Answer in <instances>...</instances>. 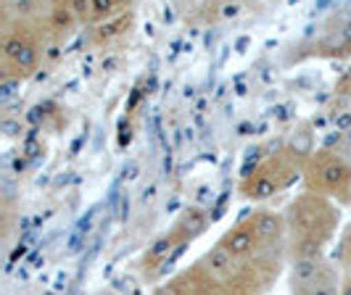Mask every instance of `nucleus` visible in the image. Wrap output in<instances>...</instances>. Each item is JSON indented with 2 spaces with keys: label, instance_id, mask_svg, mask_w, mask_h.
<instances>
[{
  "label": "nucleus",
  "instance_id": "7ed1b4c3",
  "mask_svg": "<svg viewBox=\"0 0 351 295\" xmlns=\"http://www.w3.org/2000/svg\"><path fill=\"white\" fill-rule=\"evenodd\" d=\"M40 18L5 21L3 24V35H0V82H3L5 90H14V85H21L24 79L35 77L40 64H43V53L51 42H48V35H45Z\"/></svg>",
  "mask_w": 351,
  "mask_h": 295
},
{
  "label": "nucleus",
  "instance_id": "9d476101",
  "mask_svg": "<svg viewBox=\"0 0 351 295\" xmlns=\"http://www.w3.org/2000/svg\"><path fill=\"white\" fill-rule=\"evenodd\" d=\"M206 229H209V211L201 209V206H188V209L180 211L175 225L169 227L164 235L169 238V243L175 245V248H188Z\"/></svg>",
  "mask_w": 351,
  "mask_h": 295
},
{
  "label": "nucleus",
  "instance_id": "dca6fc26",
  "mask_svg": "<svg viewBox=\"0 0 351 295\" xmlns=\"http://www.w3.org/2000/svg\"><path fill=\"white\" fill-rule=\"evenodd\" d=\"M293 295H341V269H338V264L333 261L309 287H304Z\"/></svg>",
  "mask_w": 351,
  "mask_h": 295
},
{
  "label": "nucleus",
  "instance_id": "1a4fd4ad",
  "mask_svg": "<svg viewBox=\"0 0 351 295\" xmlns=\"http://www.w3.org/2000/svg\"><path fill=\"white\" fill-rule=\"evenodd\" d=\"M217 245H222L228 253L238 256V259H254V256H267L262 251V240L256 235V227L251 222V216H243L241 222H235L232 227H228Z\"/></svg>",
  "mask_w": 351,
  "mask_h": 295
},
{
  "label": "nucleus",
  "instance_id": "aec40b11",
  "mask_svg": "<svg viewBox=\"0 0 351 295\" xmlns=\"http://www.w3.org/2000/svg\"><path fill=\"white\" fill-rule=\"evenodd\" d=\"M341 295H351V274H341Z\"/></svg>",
  "mask_w": 351,
  "mask_h": 295
},
{
  "label": "nucleus",
  "instance_id": "6ab92c4d",
  "mask_svg": "<svg viewBox=\"0 0 351 295\" xmlns=\"http://www.w3.org/2000/svg\"><path fill=\"white\" fill-rule=\"evenodd\" d=\"M325 145H328V148H335V151H341V153H346V156H351V124L343 129V132H335Z\"/></svg>",
  "mask_w": 351,
  "mask_h": 295
},
{
  "label": "nucleus",
  "instance_id": "ddd939ff",
  "mask_svg": "<svg viewBox=\"0 0 351 295\" xmlns=\"http://www.w3.org/2000/svg\"><path fill=\"white\" fill-rule=\"evenodd\" d=\"M333 264L330 256H319V259H296L288 261L285 266V279H288V293H299L304 287H309L328 266Z\"/></svg>",
  "mask_w": 351,
  "mask_h": 295
},
{
  "label": "nucleus",
  "instance_id": "2eb2a0df",
  "mask_svg": "<svg viewBox=\"0 0 351 295\" xmlns=\"http://www.w3.org/2000/svg\"><path fill=\"white\" fill-rule=\"evenodd\" d=\"M130 29H132V11L119 18H114V21H106L101 27H90V29H85V35H88L90 45L98 48V45H111L114 40L124 37Z\"/></svg>",
  "mask_w": 351,
  "mask_h": 295
},
{
  "label": "nucleus",
  "instance_id": "f257e3e1",
  "mask_svg": "<svg viewBox=\"0 0 351 295\" xmlns=\"http://www.w3.org/2000/svg\"><path fill=\"white\" fill-rule=\"evenodd\" d=\"M282 211L288 219V261L328 256V248L335 243L341 227V206L322 195L301 190Z\"/></svg>",
  "mask_w": 351,
  "mask_h": 295
},
{
  "label": "nucleus",
  "instance_id": "0eeeda50",
  "mask_svg": "<svg viewBox=\"0 0 351 295\" xmlns=\"http://www.w3.org/2000/svg\"><path fill=\"white\" fill-rule=\"evenodd\" d=\"M251 222L256 227V235L262 240V251L267 256H285V245H288V219H285V211L275 209H254L251 214Z\"/></svg>",
  "mask_w": 351,
  "mask_h": 295
},
{
  "label": "nucleus",
  "instance_id": "423d86ee",
  "mask_svg": "<svg viewBox=\"0 0 351 295\" xmlns=\"http://www.w3.org/2000/svg\"><path fill=\"white\" fill-rule=\"evenodd\" d=\"M296 61L325 58V61H346L351 58V8H343L322 21L315 37L304 40L291 53Z\"/></svg>",
  "mask_w": 351,
  "mask_h": 295
},
{
  "label": "nucleus",
  "instance_id": "6e6552de",
  "mask_svg": "<svg viewBox=\"0 0 351 295\" xmlns=\"http://www.w3.org/2000/svg\"><path fill=\"white\" fill-rule=\"evenodd\" d=\"M154 295H225V290L193 261L191 266L180 269L167 282H161Z\"/></svg>",
  "mask_w": 351,
  "mask_h": 295
},
{
  "label": "nucleus",
  "instance_id": "9b49d317",
  "mask_svg": "<svg viewBox=\"0 0 351 295\" xmlns=\"http://www.w3.org/2000/svg\"><path fill=\"white\" fill-rule=\"evenodd\" d=\"M40 24H43L51 45H64L82 27L77 14H74V8H71V3H51L48 11L40 18Z\"/></svg>",
  "mask_w": 351,
  "mask_h": 295
},
{
  "label": "nucleus",
  "instance_id": "412c9836",
  "mask_svg": "<svg viewBox=\"0 0 351 295\" xmlns=\"http://www.w3.org/2000/svg\"><path fill=\"white\" fill-rule=\"evenodd\" d=\"M95 295H117L114 290H101V293H95Z\"/></svg>",
  "mask_w": 351,
  "mask_h": 295
},
{
  "label": "nucleus",
  "instance_id": "39448f33",
  "mask_svg": "<svg viewBox=\"0 0 351 295\" xmlns=\"http://www.w3.org/2000/svg\"><path fill=\"white\" fill-rule=\"evenodd\" d=\"M301 188L333 201L341 209H351V156L319 145L309 164L304 166Z\"/></svg>",
  "mask_w": 351,
  "mask_h": 295
},
{
  "label": "nucleus",
  "instance_id": "f8f14e48",
  "mask_svg": "<svg viewBox=\"0 0 351 295\" xmlns=\"http://www.w3.org/2000/svg\"><path fill=\"white\" fill-rule=\"evenodd\" d=\"M71 8H74V14H77L80 24L85 29L101 27L106 21H114V18H119L132 11V5L122 3V0H74Z\"/></svg>",
  "mask_w": 351,
  "mask_h": 295
},
{
  "label": "nucleus",
  "instance_id": "4468645a",
  "mask_svg": "<svg viewBox=\"0 0 351 295\" xmlns=\"http://www.w3.org/2000/svg\"><path fill=\"white\" fill-rule=\"evenodd\" d=\"M282 148L299 161L301 166L309 164V158L317 153V129L312 119H301L296 127L288 132V138L282 142Z\"/></svg>",
  "mask_w": 351,
  "mask_h": 295
},
{
  "label": "nucleus",
  "instance_id": "f3484780",
  "mask_svg": "<svg viewBox=\"0 0 351 295\" xmlns=\"http://www.w3.org/2000/svg\"><path fill=\"white\" fill-rule=\"evenodd\" d=\"M243 3H214V21H230L243 14Z\"/></svg>",
  "mask_w": 351,
  "mask_h": 295
},
{
  "label": "nucleus",
  "instance_id": "a211bd4d",
  "mask_svg": "<svg viewBox=\"0 0 351 295\" xmlns=\"http://www.w3.org/2000/svg\"><path fill=\"white\" fill-rule=\"evenodd\" d=\"M0 129H3V138L5 140H19L24 135V124H21V119H14V116H3L0 119Z\"/></svg>",
  "mask_w": 351,
  "mask_h": 295
},
{
  "label": "nucleus",
  "instance_id": "20e7f679",
  "mask_svg": "<svg viewBox=\"0 0 351 295\" xmlns=\"http://www.w3.org/2000/svg\"><path fill=\"white\" fill-rule=\"evenodd\" d=\"M304 177V166L291 156L285 148L267 153V156L254 164V169L243 172L238 182V192L248 203H267L278 198L280 192L291 190Z\"/></svg>",
  "mask_w": 351,
  "mask_h": 295
},
{
  "label": "nucleus",
  "instance_id": "f03ea898",
  "mask_svg": "<svg viewBox=\"0 0 351 295\" xmlns=\"http://www.w3.org/2000/svg\"><path fill=\"white\" fill-rule=\"evenodd\" d=\"M195 264L225 290V295H267L275 287L282 269L288 266V259L282 256L238 259L222 245L214 243Z\"/></svg>",
  "mask_w": 351,
  "mask_h": 295
}]
</instances>
